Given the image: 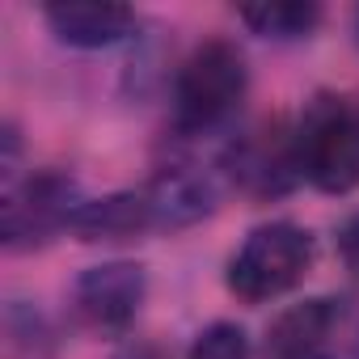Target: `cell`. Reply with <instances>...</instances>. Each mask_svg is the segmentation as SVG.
Listing matches in <instances>:
<instances>
[{"instance_id": "12", "label": "cell", "mask_w": 359, "mask_h": 359, "mask_svg": "<svg viewBox=\"0 0 359 359\" xmlns=\"http://www.w3.org/2000/svg\"><path fill=\"white\" fill-rule=\"evenodd\" d=\"M187 359H250V338H245L241 325L216 321V325H208L195 338V346H191Z\"/></svg>"}, {"instance_id": "8", "label": "cell", "mask_w": 359, "mask_h": 359, "mask_svg": "<svg viewBox=\"0 0 359 359\" xmlns=\"http://www.w3.org/2000/svg\"><path fill=\"white\" fill-rule=\"evenodd\" d=\"M51 34L76 51H102L123 43L135 30V9L114 5V0H60L43 9Z\"/></svg>"}, {"instance_id": "9", "label": "cell", "mask_w": 359, "mask_h": 359, "mask_svg": "<svg viewBox=\"0 0 359 359\" xmlns=\"http://www.w3.org/2000/svg\"><path fill=\"white\" fill-rule=\"evenodd\" d=\"M148 203H152V220H156V233H177V229H191L199 224L203 216H212L216 208V191L203 173L187 169V165H173V169H161L152 182L144 187Z\"/></svg>"}, {"instance_id": "5", "label": "cell", "mask_w": 359, "mask_h": 359, "mask_svg": "<svg viewBox=\"0 0 359 359\" xmlns=\"http://www.w3.org/2000/svg\"><path fill=\"white\" fill-rule=\"evenodd\" d=\"M271 359H359V304L309 296L287 304L266 330Z\"/></svg>"}, {"instance_id": "1", "label": "cell", "mask_w": 359, "mask_h": 359, "mask_svg": "<svg viewBox=\"0 0 359 359\" xmlns=\"http://www.w3.org/2000/svg\"><path fill=\"white\" fill-rule=\"evenodd\" d=\"M250 89V68L237 43L208 39L199 43L173 76V127L177 135H212L224 131Z\"/></svg>"}, {"instance_id": "10", "label": "cell", "mask_w": 359, "mask_h": 359, "mask_svg": "<svg viewBox=\"0 0 359 359\" xmlns=\"http://www.w3.org/2000/svg\"><path fill=\"white\" fill-rule=\"evenodd\" d=\"M72 233L81 241H135L144 233H156L152 203L140 191H118L106 199H85V208L72 220Z\"/></svg>"}, {"instance_id": "11", "label": "cell", "mask_w": 359, "mask_h": 359, "mask_svg": "<svg viewBox=\"0 0 359 359\" xmlns=\"http://www.w3.org/2000/svg\"><path fill=\"white\" fill-rule=\"evenodd\" d=\"M241 22L262 34V39H279V43H292V39H309L317 26H321V5L313 0H275V5H250L241 9Z\"/></svg>"}, {"instance_id": "14", "label": "cell", "mask_w": 359, "mask_h": 359, "mask_svg": "<svg viewBox=\"0 0 359 359\" xmlns=\"http://www.w3.org/2000/svg\"><path fill=\"white\" fill-rule=\"evenodd\" d=\"M114 359H169V351L161 346V342H148V338H140V342H127Z\"/></svg>"}, {"instance_id": "4", "label": "cell", "mask_w": 359, "mask_h": 359, "mask_svg": "<svg viewBox=\"0 0 359 359\" xmlns=\"http://www.w3.org/2000/svg\"><path fill=\"white\" fill-rule=\"evenodd\" d=\"M81 208H85L81 187L60 169L13 177V182H5V195H0V237H5L9 250L47 245L55 233L72 229Z\"/></svg>"}, {"instance_id": "13", "label": "cell", "mask_w": 359, "mask_h": 359, "mask_svg": "<svg viewBox=\"0 0 359 359\" xmlns=\"http://www.w3.org/2000/svg\"><path fill=\"white\" fill-rule=\"evenodd\" d=\"M334 245H338V258H342V266L359 279V212H351L342 224H338V233H334Z\"/></svg>"}, {"instance_id": "3", "label": "cell", "mask_w": 359, "mask_h": 359, "mask_svg": "<svg viewBox=\"0 0 359 359\" xmlns=\"http://www.w3.org/2000/svg\"><path fill=\"white\" fill-rule=\"evenodd\" d=\"M313 233L292 220L258 224L229 262V292L245 304H266L287 296L313 266Z\"/></svg>"}, {"instance_id": "2", "label": "cell", "mask_w": 359, "mask_h": 359, "mask_svg": "<svg viewBox=\"0 0 359 359\" xmlns=\"http://www.w3.org/2000/svg\"><path fill=\"white\" fill-rule=\"evenodd\" d=\"M300 177L325 195H351L359 187V114L338 93H317L296 123Z\"/></svg>"}, {"instance_id": "6", "label": "cell", "mask_w": 359, "mask_h": 359, "mask_svg": "<svg viewBox=\"0 0 359 359\" xmlns=\"http://www.w3.org/2000/svg\"><path fill=\"white\" fill-rule=\"evenodd\" d=\"M224 173L229 182L250 199H279L300 182V161H296V127L283 118H266L233 135L224 148Z\"/></svg>"}, {"instance_id": "15", "label": "cell", "mask_w": 359, "mask_h": 359, "mask_svg": "<svg viewBox=\"0 0 359 359\" xmlns=\"http://www.w3.org/2000/svg\"><path fill=\"white\" fill-rule=\"evenodd\" d=\"M355 26H359V18H355Z\"/></svg>"}, {"instance_id": "7", "label": "cell", "mask_w": 359, "mask_h": 359, "mask_svg": "<svg viewBox=\"0 0 359 359\" xmlns=\"http://www.w3.org/2000/svg\"><path fill=\"white\" fill-rule=\"evenodd\" d=\"M148 296V275L140 262H102L72 283V313L89 334H127Z\"/></svg>"}]
</instances>
